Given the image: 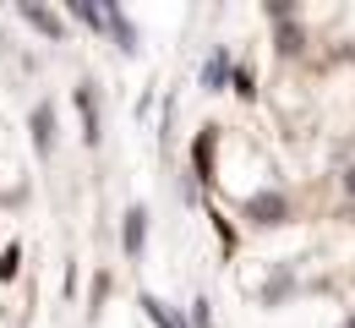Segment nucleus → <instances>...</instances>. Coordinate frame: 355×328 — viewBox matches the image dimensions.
<instances>
[{
	"mask_svg": "<svg viewBox=\"0 0 355 328\" xmlns=\"http://www.w3.org/2000/svg\"><path fill=\"white\" fill-rule=\"evenodd\" d=\"M284 214H290V202H284L279 191H257V197L246 202V219H252V225H284Z\"/></svg>",
	"mask_w": 355,
	"mask_h": 328,
	"instance_id": "f257e3e1",
	"label": "nucleus"
},
{
	"mask_svg": "<svg viewBox=\"0 0 355 328\" xmlns=\"http://www.w3.org/2000/svg\"><path fill=\"white\" fill-rule=\"evenodd\" d=\"M142 246H148V208H132L126 225H121V252H126V257H142Z\"/></svg>",
	"mask_w": 355,
	"mask_h": 328,
	"instance_id": "f03ea898",
	"label": "nucleus"
},
{
	"mask_svg": "<svg viewBox=\"0 0 355 328\" xmlns=\"http://www.w3.org/2000/svg\"><path fill=\"white\" fill-rule=\"evenodd\" d=\"M17 11H22V17H28V22H33V28H39V33H44V39H55V44H60V39H66V22H60V17H55V11H44V6H33V0H22V6H17Z\"/></svg>",
	"mask_w": 355,
	"mask_h": 328,
	"instance_id": "7ed1b4c3",
	"label": "nucleus"
},
{
	"mask_svg": "<svg viewBox=\"0 0 355 328\" xmlns=\"http://www.w3.org/2000/svg\"><path fill=\"white\" fill-rule=\"evenodd\" d=\"M49 148H55V110H49V104H33V153L49 159Z\"/></svg>",
	"mask_w": 355,
	"mask_h": 328,
	"instance_id": "20e7f679",
	"label": "nucleus"
},
{
	"mask_svg": "<svg viewBox=\"0 0 355 328\" xmlns=\"http://www.w3.org/2000/svg\"><path fill=\"white\" fill-rule=\"evenodd\" d=\"M104 28L115 33L121 55H137V33H132V22H126V11H121V6H104Z\"/></svg>",
	"mask_w": 355,
	"mask_h": 328,
	"instance_id": "39448f33",
	"label": "nucleus"
},
{
	"mask_svg": "<svg viewBox=\"0 0 355 328\" xmlns=\"http://www.w3.org/2000/svg\"><path fill=\"white\" fill-rule=\"evenodd\" d=\"M230 77H235V66H230V49H214V55H208V66H202V88H208V94H219Z\"/></svg>",
	"mask_w": 355,
	"mask_h": 328,
	"instance_id": "423d86ee",
	"label": "nucleus"
},
{
	"mask_svg": "<svg viewBox=\"0 0 355 328\" xmlns=\"http://www.w3.org/2000/svg\"><path fill=\"white\" fill-rule=\"evenodd\" d=\"M77 110H83V137L98 142V115H93V88H88V83L77 88Z\"/></svg>",
	"mask_w": 355,
	"mask_h": 328,
	"instance_id": "0eeeda50",
	"label": "nucleus"
},
{
	"mask_svg": "<svg viewBox=\"0 0 355 328\" xmlns=\"http://www.w3.org/2000/svg\"><path fill=\"white\" fill-rule=\"evenodd\" d=\"M191 164H197V175L208 181V170H214V126L197 137V148H191Z\"/></svg>",
	"mask_w": 355,
	"mask_h": 328,
	"instance_id": "6e6552de",
	"label": "nucleus"
},
{
	"mask_svg": "<svg viewBox=\"0 0 355 328\" xmlns=\"http://www.w3.org/2000/svg\"><path fill=\"white\" fill-rule=\"evenodd\" d=\"M142 312H148V318H153V323L159 328H186L175 318V312H170V307H164V301H159V295H142Z\"/></svg>",
	"mask_w": 355,
	"mask_h": 328,
	"instance_id": "1a4fd4ad",
	"label": "nucleus"
},
{
	"mask_svg": "<svg viewBox=\"0 0 355 328\" xmlns=\"http://www.w3.org/2000/svg\"><path fill=\"white\" fill-rule=\"evenodd\" d=\"M71 17H77V22H88L93 33L104 28V6H93V0H71Z\"/></svg>",
	"mask_w": 355,
	"mask_h": 328,
	"instance_id": "9d476101",
	"label": "nucleus"
},
{
	"mask_svg": "<svg viewBox=\"0 0 355 328\" xmlns=\"http://www.w3.org/2000/svg\"><path fill=\"white\" fill-rule=\"evenodd\" d=\"M301 44H306V33H301L295 22H284V28H279V49H284V55H301Z\"/></svg>",
	"mask_w": 355,
	"mask_h": 328,
	"instance_id": "9b49d317",
	"label": "nucleus"
},
{
	"mask_svg": "<svg viewBox=\"0 0 355 328\" xmlns=\"http://www.w3.org/2000/svg\"><path fill=\"white\" fill-rule=\"evenodd\" d=\"M17 268H22V252L6 246V252H0V279H17Z\"/></svg>",
	"mask_w": 355,
	"mask_h": 328,
	"instance_id": "f8f14e48",
	"label": "nucleus"
},
{
	"mask_svg": "<svg viewBox=\"0 0 355 328\" xmlns=\"http://www.w3.org/2000/svg\"><path fill=\"white\" fill-rule=\"evenodd\" d=\"M235 94H241V98L257 94V88H252V71H241V66H235Z\"/></svg>",
	"mask_w": 355,
	"mask_h": 328,
	"instance_id": "ddd939ff",
	"label": "nucleus"
},
{
	"mask_svg": "<svg viewBox=\"0 0 355 328\" xmlns=\"http://www.w3.org/2000/svg\"><path fill=\"white\" fill-rule=\"evenodd\" d=\"M268 17H273V22H290V17H295V11H290V6H284V0H268Z\"/></svg>",
	"mask_w": 355,
	"mask_h": 328,
	"instance_id": "4468645a",
	"label": "nucleus"
},
{
	"mask_svg": "<svg viewBox=\"0 0 355 328\" xmlns=\"http://www.w3.org/2000/svg\"><path fill=\"white\" fill-rule=\"evenodd\" d=\"M345 191H350V197H355V164H350V170H345Z\"/></svg>",
	"mask_w": 355,
	"mask_h": 328,
	"instance_id": "2eb2a0df",
	"label": "nucleus"
},
{
	"mask_svg": "<svg viewBox=\"0 0 355 328\" xmlns=\"http://www.w3.org/2000/svg\"><path fill=\"white\" fill-rule=\"evenodd\" d=\"M345 328H355V318H350V323H345Z\"/></svg>",
	"mask_w": 355,
	"mask_h": 328,
	"instance_id": "dca6fc26",
	"label": "nucleus"
}]
</instances>
